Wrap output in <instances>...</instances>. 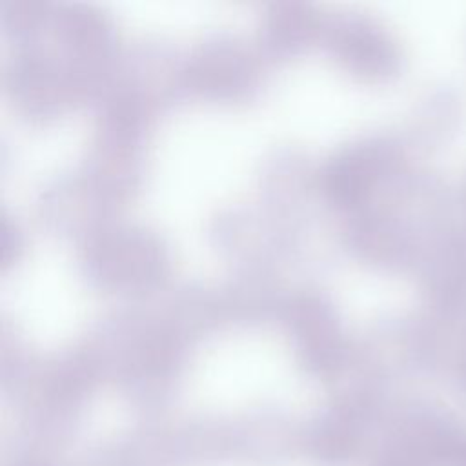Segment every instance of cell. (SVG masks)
<instances>
[]
</instances>
